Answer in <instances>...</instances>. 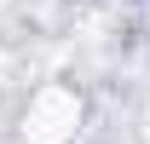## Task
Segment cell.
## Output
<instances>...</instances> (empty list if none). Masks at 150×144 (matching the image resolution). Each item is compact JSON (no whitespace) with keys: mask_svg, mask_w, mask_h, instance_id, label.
Here are the masks:
<instances>
[{"mask_svg":"<svg viewBox=\"0 0 150 144\" xmlns=\"http://www.w3.org/2000/svg\"><path fill=\"white\" fill-rule=\"evenodd\" d=\"M87 121V98L69 81H40L29 92V104L18 115V138L23 144H69Z\"/></svg>","mask_w":150,"mask_h":144,"instance_id":"obj_1","label":"cell"}]
</instances>
